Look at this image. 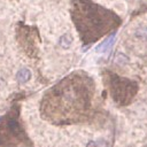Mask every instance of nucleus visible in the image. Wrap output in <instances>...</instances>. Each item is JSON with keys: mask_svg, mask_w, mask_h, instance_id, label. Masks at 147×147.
<instances>
[{"mask_svg": "<svg viewBox=\"0 0 147 147\" xmlns=\"http://www.w3.org/2000/svg\"><path fill=\"white\" fill-rule=\"evenodd\" d=\"M95 84L85 71H74L42 96L40 114L55 125L88 122L96 113Z\"/></svg>", "mask_w": 147, "mask_h": 147, "instance_id": "f257e3e1", "label": "nucleus"}, {"mask_svg": "<svg viewBox=\"0 0 147 147\" xmlns=\"http://www.w3.org/2000/svg\"><path fill=\"white\" fill-rule=\"evenodd\" d=\"M71 18L84 45H91L118 29L122 18L93 0H71Z\"/></svg>", "mask_w": 147, "mask_h": 147, "instance_id": "f03ea898", "label": "nucleus"}, {"mask_svg": "<svg viewBox=\"0 0 147 147\" xmlns=\"http://www.w3.org/2000/svg\"><path fill=\"white\" fill-rule=\"evenodd\" d=\"M17 105L0 117V147H33L20 119Z\"/></svg>", "mask_w": 147, "mask_h": 147, "instance_id": "7ed1b4c3", "label": "nucleus"}, {"mask_svg": "<svg viewBox=\"0 0 147 147\" xmlns=\"http://www.w3.org/2000/svg\"><path fill=\"white\" fill-rule=\"evenodd\" d=\"M102 76L110 96L117 105L125 106L133 100L138 92L137 82L125 77H121L109 70H105L102 72Z\"/></svg>", "mask_w": 147, "mask_h": 147, "instance_id": "20e7f679", "label": "nucleus"}, {"mask_svg": "<svg viewBox=\"0 0 147 147\" xmlns=\"http://www.w3.org/2000/svg\"><path fill=\"white\" fill-rule=\"evenodd\" d=\"M16 37L21 45V47L24 49V52L30 57H36L38 53V42H39V36L36 28H30L28 25H23L22 23L18 24V28L16 30Z\"/></svg>", "mask_w": 147, "mask_h": 147, "instance_id": "39448f33", "label": "nucleus"}, {"mask_svg": "<svg viewBox=\"0 0 147 147\" xmlns=\"http://www.w3.org/2000/svg\"><path fill=\"white\" fill-rule=\"evenodd\" d=\"M17 78H18V80H21V82H26V80L30 78V71L26 70V69L21 70V71L17 74Z\"/></svg>", "mask_w": 147, "mask_h": 147, "instance_id": "423d86ee", "label": "nucleus"}]
</instances>
